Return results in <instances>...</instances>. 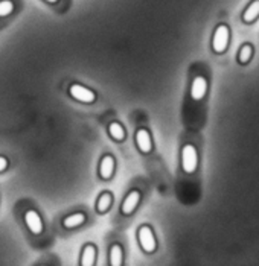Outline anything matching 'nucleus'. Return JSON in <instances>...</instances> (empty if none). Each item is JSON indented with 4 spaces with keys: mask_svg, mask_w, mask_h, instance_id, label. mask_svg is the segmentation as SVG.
Instances as JSON below:
<instances>
[{
    "mask_svg": "<svg viewBox=\"0 0 259 266\" xmlns=\"http://www.w3.org/2000/svg\"><path fill=\"white\" fill-rule=\"evenodd\" d=\"M182 165H183V169L185 172L188 174H192L195 169H197V151L192 145H186L183 148V152H182Z\"/></svg>",
    "mask_w": 259,
    "mask_h": 266,
    "instance_id": "obj_1",
    "label": "nucleus"
},
{
    "mask_svg": "<svg viewBox=\"0 0 259 266\" xmlns=\"http://www.w3.org/2000/svg\"><path fill=\"white\" fill-rule=\"evenodd\" d=\"M227 43H229V29H227V26L221 24V26H218V29L215 31V35H214V41H212L214 50L218 54L224 52V49L227 47Z\"/></svg>",
    "mask_w": 259,
    "mask_h": 266,
    "instance_id": "obj_2",
    "label": "nucleus"
},
{
    "mask_svg": "<svg viewBox=\"0 0 259 266\" xmlns=\"http://www.w3.org/2000/svg\"><path fill=\"white\" fill-rule=\"evenodd\" d=\"M139 242L146 253H152L156 250V239L149 227H140L139 228Z\"/></svg>",
    "mask_w": 259,
    "mask_h": 266,
    "instance_id": "obj_3",
    "label": "nucleus"
},
{
    "mask_svg": "<svg viewBox=\"0 0 259 266\" xmlns=\"http://www.w3.org/2000/svg\"><path fill=\"white\" fill-rule=\"evenodd\" d=\"M70 94H72V97H75L76 100H80V102H86V103H92L93 100H95V93L92 91V90L86 89V87H83V86H80V84H73L72 87H70Z\"/></svg>",
    "mask_w": 259,
    "mask_h": 266,
    "instance_id": "obj_4",
    "label": "nucleus"
},
{
    "mask_svg": "<svg viewBox=\"0 0 259 266\" xmlns=\"http://www.w3.org/2000/svg\"><path fill=\"white\" fill-rule=\"evenodd\" d=\"M24 221H26V225L28 228L34 233V234H40L41 230H43V222H41V218L38 216V213L35 211H28L24 215Z\"/></svg>",
    "mask_w": 259,
    "mask_h": 266,
    "instance_id": "obj_5",
    "label": "nucleus"
},
{
    "mask_svg": "<svg viewBox=\"0 0 259 266\" xmlns=\"http://www.w3.org/2000/svg\"><path fill=\"white\" fill-rule=\"evenodd\" d=\"M206 90H208V84H206V79L201 78V76H197L192 83V89H191V94H192V99L195 100H200L204 94H206Z\"/></svg>",
    "mask_w": 259,
    "mask_h": 266,
    "instance_id": "obj_6",
    "label": "nucleus"
},
{
    "mask_svg": "<svg viewBox=\"0 0 259 266\" xmlns=\"http://www.w3.org/2000/svg\"><path fill=\"white\" fill-rule=\"evenodd\" d=\"M136 142L142 152L148 154L151 151V139H149V132L146 129H139L136 132Z\"/></svg>",
    "mask_w": 259,
    "mask_h": 266,
    "instance_id": "obj_7",
    "label": "nucleus"
},
{
    "mask_svg": "<svg viewBox=\"0 0 259 266\" xmlns=\"http://www.w3.org/2000/svg\"><path fill=\"white\" fill-rule=\"evenodd\" d=\"M139 199H140V193H139L137 190H133L128 196L125 198L124 204H122V211H124L125 215L133 213V211H134V208H136V207H137V204H139Z\"/></svg>",
    "mask_w": 259,
    "mask_h": 266,
    "instance_id": "obj_8",
    "label": "nucleus"
},
{
    "mask_svg": "<svg viewBox=\"0 0 259 266\" xmlns=\"http://www.w3.org/2000/svg\"><path fill=\"white\" fill-rule=\"evenodd\" d=\"M113 169H115V160H113V157H110V155L104 157V160L101 163V177L106 178V179L112 178Z\"/></svg>",
    "mask_w": 259,
    "mask_h": 266,
    "instance_id": "obj_9",
    "label": "nucleus"
},
{
    "mask_svg": "<svg viewBox=\"0 0 259 266\" xmlns=\"http://www.w3.org/2000/svg\"><path fill=\"white\" fill-rule=\"evenodd\" d=\"M95 256H96V251H95V247L92 245H87L83 251V257H81V265L83 266H92L95 263Z\"/></svg>",
    "mask_w": 259,
    "mask_h": 266,
    "instance_id": "obj_10",
    "label": "nucleus"
},
{
    "mask_svg": "<svg viewBox=\"0 0 259 266\" xmlns=\"http://www.w3.org/2000/svg\"><path fill=\"white\" fill-rule=\"evenodd\" d=\"M84 221H86V216L83 213H75V215H72V216L64 219V227L66 228H73V227L81 225Z\"/></svg>",
    "mask_w": 259,
    "mask_h": 266,
    "instance_id": "obj_11",
    "label": "nucleus"
},
{
    "mask_svg": "<svg viewBox=\"0 0 259 266\" xmlns=\"http://www.w3.org/2000/svg\"><path fill=\"white\" fill-rule=\"evenodd\" d=\"M258 15H259V0H255V2L247 8V11L244 12V21L250 23V21H253Z\"/></svg>",
    "mask_w": 259,
    "mask_h": 266,
    "instance_id": "obj_12",
    "label": "nucleus"
},
{
    "mask_svg": "<svg viewBox=\"0 0 259 266\" xmlns=\"http://www.w3.org/2000/svg\"><path fill=\"white\" fill-rule=\"evenodd\" d=\"M110 263L113 266L122 265V250H121L119 245L112 247V250H110Z\"/></svg>",
    "mask_w": 259,
    "mask_h": 266,
    "instance_id": "obj_13",
    "label": "nucleus"
},
{
    "mask_svg": "<svg viewBox=\"0 0 259 266\" xmlns=\"http://www.w3.org/2000/svg\"><path fill=\"white\" fill-rule=\"evenodd\" d=\"M109 131H110V136L115 139V140H124L125 139V131H124V128L119 125V123H112L110 126H109Z\"/></svg>",
    "mask_w": 259,
    "mask_h": 266,
    "instance_id": "obj_14",
    "label": "nucleus"
},
{
    "mask_svg": "<svg viewBox=\"0 0 259 266\" xmlns=\"http://www.w3.org/2000/svg\"><path fill=\"white\" fill-rule=\"evenodd\" d=\"M112 204V195L110 193H102L99 201H98V211H106Z\"/></svg>",
    "mask_w": 259,
    "mask_h": 266,
    "instance_id": "obj_15",
    "label": "nucleus"
},
{
    "mask_svg": "<svg viewBox=\"0 0 259 266\" xmlns=\"http://www.w3.org/2000/svg\"><path fill=\"white\" fill-rule=\"evenodd\" d=\"M14 9V5L11 0H2L0 2V17H6L12 12Z\"/></svg>",
    "mask_w": 259,
    "mask_h": 266,
    "instance_id": "obj_16",
    "label": "nucleus"
},
{
    "mask_svg": "<svg viewBox=\"0 0 259 266\" xmlns=\"http://www.w3.org/2000/svg\"><path fill=\"white\" fill-rule=\"evenodd\" d=\"M252 46H249V44H246L243 49H241V52H240V61L241 63H247L249 60H250V57H252Z\"/></svg>",
    "mask_w": 259,
    "mask_h": 266,
    "instance_id": "obj_17",
    "label": "nucleus"
},
{
    "mask_svg": "<svg viewBox=\"0 0 259 266\" xmlns=\"http://www.w3.org/2000/svg\"><path fill=\"white\" fill-rule=\"evenodd\" d=\"M6 166H8V160H6L5 157H0V172H2V171H5V169H6Z\"/></svg>",
    "mask_w": 259,
    "mask_h": 266,
    "instance_id": "obj_18",
    "label": "nucleus"
},
{
    "mask_svg": "<svg viewBox=\"0 0 259 266\" xmlns=\"http://www.w3.org/2000/svg\"><path fill=\"white\" fill-rule=\"evenodd\" d=\"M46 2H49V3H55L57 0H46Z\"/></svg>",
    "mask_w": 259,
    "mask_h": 266,
    "instance_id": "obj_19",
    "label": "nucleus"
}]
</instances>
